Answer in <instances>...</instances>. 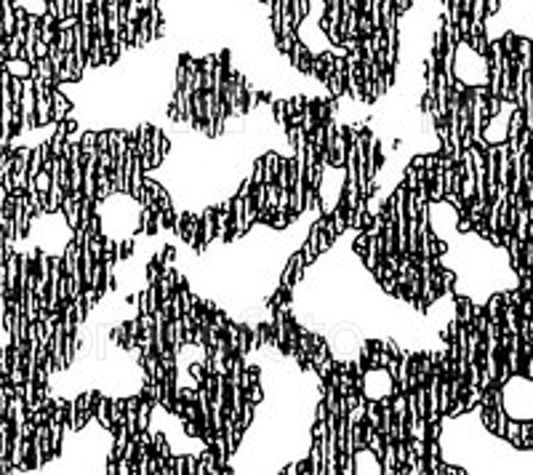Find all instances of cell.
Here are the masks:
<instances>
[{
  "mask_svg": "<svg viewBox=\"0 0 533 475\" xmlns=\"http://www.w3.org/2000/svg\"><path fill=\"white\" fill-rule=\"evenodd\" d=\"M14 232H16V241H22L29 230L32 222V211H29V203H27V193H14Z\"/></svg>",
  "mask_w": 533,
  "mask_h": 475,
  "instance_id": "cell-1",
  "label": "cell"
},
{
  "mask_svg": "<svg viewBox=\"0 0 533 475\" xmlns=\"http://www.w3.org/2000/svg\"><path fill=\"white\" fill-rule=\"evenodd\" d=\"M230 115H248V83L245 75L232 70V99H230Z\"/></svg>",
  "mask_w": 533,
  "mask_h": 475,
  "instance_id": "cell-2",
  "label": "cell"
},
{
  "mask_svg": "<svg viewBox=\"0 0 533 475\" xmlns=\"http://www.w3.org/2000/svg\"><path fill=\"white\" fill-rule=\"evenodd\" d=\"M216 238V208H206L200 214V230H197V243H195V251L203 254L206 246Z\"/></svg>",
  "mask_w": 533,
  "mask_h": 475,
  "instance_id": "cell-3",
  "label": "cell"
},
{
  "mask_svg": "<svg viewBox=\"0 0 533 475\" xmlns=\"http://www.w3.org/2000/svg\"><path fill=\"white\" fill-rule=\"evenodd\" d=\"M304 267H307L304 254H301V251H299V254H291V259H288V265H286V270H283V276H280V289H288V291H291L293 286L304 278Z\"/></svg>",
  "mask_w": 533,
  "mask_h": 475,
  "instance_id": "cell-4",
  "label": "cell"
},
{
  "mask_svg": "<svg viewBox=\"0 0 533 475\" xmlns=\"http://www.w3.org/2000/svg\"><path fill=\"white\" fill-rule=\"evenodd\" d=\"M29 155H32V147H16V155H14V193H25L27 190Z\"/></svg>",
  "mask_w": 533,
  "mask_h": 475,
  "instance_id": "cell-5",
  "label": "cell"
},
{
  "mask_svg": "<svg viewBox=\"0 0 533 475\" xmlns=\"http://www.w3.org/2000/svg\"><path fill=\"white\" fill-rule=\"evenodd\" d=\"M14 155H16L14 145H8L0 152V187L5 190V195L14 193Z\"/></svg>",
  "mask_w": 533,
  "mask_h": 475,
  "instance_id": "cell-6",
  "label": "cell"
},
{
  "mask_svg": "<svg viewBox=\"0 0 533 475\" xmlns=\"http://www.w3.org/2000/svg\"><path fill=\"white\" fill-rule=\"evenodd\" d=\"M70 112H73V104L70 99L64 97V91L56 86V88H51V123H62V121H67L70 118Z\"/></svg>",
  "mask_w": 533,
  "mask_h": 475,
  "instance_id": "cell-7",
  "label": "cell"
},
{
  "mask_svg": "<svg viewBox=\"0 0 533 475\" xmlns=\"http://www.w3.org/2000/svg\"><path fill=\"white\" fill-rule=\"evenodd\" d=\"M216 238L232 241V200H224L216 208Z\"/></svg>",
  "mask_w": 533,
  "mask_h": 475,
  "instance_id": "cell-8",
  "label": "cell"
},
{
  "mask_svg": "<svg viewBox=\"0 0 533 475\" xmlns=\"http://www.w3.org/2000/svg\"><path fill=\"white\" fill-rule=\"evenodd\" d=\"M149 139H152V155H149V163H152V169H155V166H160V163H163V158L169 155L171 145H169V139L163 136V131H160V128H149Z\"/></svg>",
  "mask_w": 533,
  "mask_h": 475,
  "instance_id": "cell-9",
  "label": "cell"
},
{
  "mask_svg": "<svg viewBox=\"0 0 533 475\" xmlns=\"http://www.w3.org/2000/svg\"><path fill=\"white\" fill-rule=\"evenodd\" d=\"M288 56H291V64L299 70V73H310V70H312V56H310V51H307V46H304L301 40L293 43L291 51H288Z\"/></svg>",
  "mask_w": 533,
  "mask_h": 475,
  "instance_id": "cell-10",
  "label": "cell"
},
{
  "mask_svg": "<svg viewBox=\"0 0 533 475\" xmlns=\"http://www.w3.org/2000/svg\"><path fill=\"white\" fill-rule=\"evenodd\" d=\"M62 211H64V219H67L70 230L75 232L77 225H80V198L73 195V193H67L64 200H62Z\"/></svg>",
  "mask_w": 533,
  "mask_h": 475,
  "instance_id": "cell-11",
  "label": "cell"
},
{
  "mask_svg": "<svg viewBox=\"0 0 533 475\" xmlns=\"http://www.w3.org/2000/svg\"><path fill=\"white\" fill-rule=\"evenodd\" d=\"M248 232L245 227V208H243V198L235 195L232 198V238H243Z\"/></svg>",
  "mask_w": 533,
  "mask_h": 475,
  "instance_id": "cell-12",
  "label": "cell"
},
{
  "mask_svg": "<svg viewBox=\"0 0 533 475\" xmlns=\"http://www.w3.org/2000/svg\"><path fill=\"white\" fill-rule=\"evenodd\" d=\"M214 475L219 473V465H216V451H214V446H206L203 449V454L197 456V473L195 475Z\"/></svg>",
  "mask_w": 533,
  "mask_h": 475,
  "instance_id": "cell-13",
  "label": "cell"
},
{
  "mask_svg": "<svg viewBox=\"0 0 533 475\" xmlns=\"http://www.w3.org/2000/svg\"><path fill=\"white\" fill-rule=\"evenodd\" d=\"M3 67L11 73L14 77H29V73H32V64L27 62L25 56H16V59H5L3 62Z\"/></svg>",
  "mask_w": 533,
  "mask_h": 475,
  "instance_id": "cell-14",
  "label": "cell"
},
{
  "mask_svg": "<svg viewBox=\"0 0 533 475\" xmlns=\"http://www.w3.org/2000/svg\"><path fill=\"white\" fill-rule=\"evenodd\" d=\"M323 441L325 438H312V451H310V473L323 475Z\"/></svg>",
  "mask_w": 533,
  "mask_h": 475,
  "instance_id": "cell-15",
  "label": "cell"
},
{
  "mask_svg": "<svg viewBox=\"0 0 533 475\" xmlns=\"http://www.w3.org/2000/svg\"><path fill=\"white\" fill-rule=\"evenodd\" d=\"M94 417H97L101 427L104 430H110L112 433V419H110V398H104V395H99L97 403H94Z\"/></svg>",
  "mask_w": 533,
  "mask_h": 475,
  "instance_id": "cell-16",
  "label": "cell"
},
{
  "mask_svg": "<svg viewBox=\"0 0 533 475\" xmlns=\"http://www.w3.org/2000/svg\"><path fill=\"white\" fill-rule=\"evenodd\" d=\"M504 441L512 443L515 449H523V438H520V419H515V417H509L507 419V427H504Z\"/></svg>",
  "mask_w": 533,
  "mask_h": 475,
  "instance_id": "cell-17",
  "label": "cell"
},
{
  "mask_svg": "<svg viewBox=\"0 0 533 475\" xmlns=\"http://www.w3.org/2000/svg\"><path fill=\"white\" fill-rule=\"evenodd\" d=\"M197 230H200V217L187 214V219H184V230H182V238H184L190 246L197 243Z\"/></svg>",
  "mask_w": 533,
  "mask_h": 475,
  "instance_id": "cell-18",
  "label": "cell"
},
{
  "mask_svg": "<svg viewBox=\"0 0 533 475\" xmlns=\"http://www.w3.org/2000/svg\"><path fill=\"white\" fill-rule=\"evenodd\" d=\"M152 451H155V456H158V459H169L171 456L169 441H166V435H163V433H155V435H152Z\"/></svg>",
  "mask_w": 533,
  "mask_h": 475,
  "instance_id": "cell-19",
  "label": "cell"
},
{
  "mask_svg": "<svg viewBox=\"0 0 533 475\" xmlns=\"http://www.w3.org/2000/svg\"><path fill=\"white\" fill-rule=\"evenodd\" d=\"M339 473H344V475H355V473H358L355 454H349V451H339Z\"/></svg>",
  "mask_w": 533,
  "mask_h": 475,
  "instance_id": "cell-20",
  "label": "cell"
},
{
  "mask_svg": "<svg viewBox=\"0 0 533 475\" xmlns=\"http://www.w3.org/2000/svg\"><path fill=\"white\" fill-rule=\"evenodd\" d=\"M110 419H112V427L125 422V400L121 398L110 400Z\"/></svg>",
  "mask_w": 533,
  "mask_h": 475,
  "instance_id": "cell-21",
  "label": "cell"
},
{
  "mask_svg": "<svg viewBox=\"0 0 533 475\" xmlns=\"http://www.w3.org/2000/svg\"><path fill=\"white\" fill-rule=\"evenodd\" d=\"M272 112H275V121L280 123V128L286 131L288 128V101H275L272 104Z\"/></svg>",
  "mask_w": 533,
  "mask_h": 475,
  "instance_id": "cell-22",
  "label": "cell"
},
{
  "mask_svg": "<svg viewBox=\"0 0 533 475\" xmlns=\"http://www.w3.org/2000/svg\"><path fill=\"white\" fill-rule=\"evenodd\" d=\"M125 328H128V345H131V350H136L139 337H142V324H139V318H136V321H128Z\"/></svg>",
  "mask_w": 533,
  "mask_h": 475,
  "instance_id": "cell-23",
  "label": "cell"
},
{
  "mask_svg": "<svg viewBox=\"0 0 533 475\" xmlns=\"http://www.w3.org/2000/svg\"><path fill=\"white\" fill-rule=\"evenodd\" d=\"M112 342H115V345H121L123 350H131V345H128V328H125V324H121L118 328H112Z\"/></svg>",
  "mask_w": 533,
  "mask_h": 475,
  "instance_id": "cell-24",
  "label": "cell"
},
{
  "mask_svg": "<svg viewBox=\"0 0 533 475\" xmlns=\"http://www.w3.org/2000/svg\"><path fill=\"white\" fill-rule=\"evenodd\" d=\"M288 222H291L288 211H280V208H275V214H272V225H269V227H275V230H286V227H288Z\"/></svg>",
  "mask_w": 533,
  "mask_h": 475,
  "instance_id": "cell-25",
  "label": "cell"
},
{
  "mask_svg": "<svg viewBox=\"0 0 533 475\" xmlns=\"http://www.w3.org/2000/svg\"><path fill=\"white\" fill-rule=\"evenodd\" d=\"M190 374H193L195 387H197V385H200V382L208 376V374H206V369H203V361H195V363H190Z\"/></svg>",
  "mask_w": 533,
  "mask_h": 475,
  "instance_id": "cell-26",
  "label": "cell"
},
{
  "mask_svg": "<svg viewBox=\"0 0 533 475\" xmlns=\"http://www.w3.org/2000/svg\"><path fill=\"white\" fill-rule=\"evenodd\" d=\"M211 326L224 334V328H227V315H224L221 310H214V313H211Z\"/></svg>",
  "mask_w": 533,
  "mask_h": 475,
  "instance_id": "cell-27",
  "label": "cell"
},
{
  "mask_svg": "<svg viewBox=\"0 0 533 475\" xmlns=\"http://www.w3.org/2000/svg\"><path fill=\"white\" fill-rule=\"evenodd\" d=\"M245 398L253 400V403H262V400H264V390L259 387V382H256V385H251V387L245 390Z\"/></svg>",
  "mask_w": 533,
  "mask_h": 475,
  "instance_id": "cell-28",
  "label": "cell"
},
{
  "mask_svg": "<svg viewBox=\"0 0 533 475\" xmlns=\"http://www.w3.org/2000/svg\"><path fill=\"white\" fill-rule=\"evenodd\" d=\"M160 273H163V267H160V265H158V262L152 259V262L147 265V280H149V283H158Z\"/></svg>",
  "mask_w": 533,
  "mask_h": 475,
  "instance_id": "cell-29",
  "label": "cell"
},
{
  "mask_svg": "<svg viewBox=\"0 0 533 475\" xmlns=\"http://www.w3.org/2000/svg\"><path fill=\"white\" fill-rule=\"evenodd\" d=\"M97 150L99 152L110 150V131H97Z\"/></svg>",
  "mask_w": 533,
  "mask_h": 475,
  "instance_id": "cell-30",
  "label": "cell"
},
{
  "mask_svg": "<svg viewBox=\"0 0 533 475\" xmlns=\"http://www.w3.org/2000/svg\"><path fill=\"white\" fill-rule=\"evenodd\" d=\"M134 302H136V307H139V315H147V313H149V297H147V291L136 294Z\"/></svg>",
  "mask_w": 533,
  "mask_h": 475,
  "instance_id": "cell-31",
  "label": "cell"
},
{
  "mask_svg": "<svg viewBox=\"0 0 533 475\" xmlns=\"http://www.w3.org/2000/svg\"><path fill=\"white\" fill-rule=\"evenodd\" d=\"M134 251V238H125L121 246H118V259H128Z\"/></svg>",
  "mask_w": 533,
  "mask_h": 475,
  "instance_id": "cell-32",
  "label": "cell"
},
{
  "mask_svg": "<svg viewBox=\"0 0 533 475\" xmlns=\"http://www.w3.org/2000/svg\"><path fill=\"white\" fill-rule=\"evenodd\" d=\"M325 417H328V406L320 400L315 406V422H325Z\"/></svg>",
  "mask_w": 533,
  "mask_h": 475,
  "instance_id": "cell-33",
  "label": "cell"
},
{
  "mask_svg": "<svg viewBox=\"0 0 533 475\" xmlns=\"http://www.w3.org/2000/svg\"><path fill=\"white\" fill-rule=\"evenodd\" d=\"M197 473V459L195 456H184V475H195Z\"/></svg>",
  "mask_w": 533,
  "mask_h": 475,
  "instance_id": "cell-34",
  "label": "cell"
},
{
  "mask_svg": "<svg viewBox=\"0 0 533 475\" xmlns=\"http://www.w3.org/2000/svg\"><path fill=\"white\" fill-rule=\"evenodd\" d=\"M173 475H184V456L173 459Z\"/></svg>",
  "mask_w": 533,
  "mask_h": 475,
  "instance_id": "cell-35",
  "label": "cell"
},
{
  "mask_svg": "<svg viewBox=\"0 0 533 475\" xmlns=\"http://www.w3.org/2000/svg\"><path fill=\"white\" fill-rule=\"evenodd\" d=\"M528 300H531V304H533V291H531V294H528Z\"/></svg>",
  "mask_w": 533,
  "mask_h": 475,
  "instance_id": "cell-36",
  "label": "cell"
}]
</instances>
